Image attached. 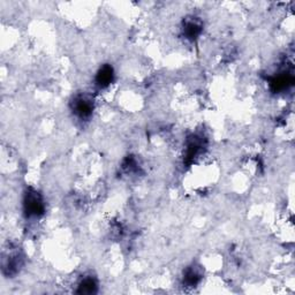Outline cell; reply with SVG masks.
<instances>
[{
  "label": "cell",
  "instance_id": "1",
  "mask_svg": "<svg viewBox=\"0 0 295 295\" xmlns=\"http://www.w3.org/2000/svg\"><path fill=\"white\" fill-rule=\"evenodd\" d=\"M24 207L25 211L29 216H38L43 212L44 205L43 201L40 199L39 196L37 195V193H29L25 197L24 201Z\"/></svg>",
  "mask_w": 295,
  "mask_h": 295
},
{
  "label": "cell",
  "instance_id": "2",
  "mask_svg": "<svg viewBox=\"0 0 295 295\" xmlns=\"http://www.w3.org/2000/svg\"><path fill=\"white\" fill-rule=\"evenodd\" d=\"M74 111L80 118H87L93 111V103L90 99L85 97H79L75 99Z\"/></svg>",
  "mask_w": 295,
  "mask_h": 295
},
{
  "label": "cell",
  "instance_id": "3",
  "mask_svg": "<svg viewBox=\"0 0 295 295\" xmlns=\"http://www.w3.org/2000/svg\"><path fill=\"white\" fill-rule=\"evenodd\" d=\"M113 69L111 66H104L103 68L99 69L96 76L97 85L99 88H106L110 85L111 82L113 81Z\"/></svg>",
  "mask_w": 295,
  "mask_h": 295
},
{
  "label": "cell",
  "instance_id": "4",
  "mask_svg": "<svg viewBox=\"0 0 295 295\" xmlns=\"http://www.w3.org/2000/svg\"><path fill=\"white\" fill-rule=\"evenodd\" d=\"M80 288V293H94L95 288H96V283L93 278H87L82 281Z\"/></svg>",
  "mask_w": 295,
  "mask_h": 295
},
{
  "label": "cell",
  "instance_id": "5",
  "mask_svg": "<svg viewBox=\"0 0 295 295\" xmlns=\"http://www.w3.org/2000/svg\"><path fill=\"white\" fill-rule=\"evenodd\" d=\"M198 33H199V25L196 23V22L192 21L186 25V34L188 35L189 38L197 36Z\"/></svg>",
  "mask_w": 295,
  "mask_h": 295
}]
</instances>
